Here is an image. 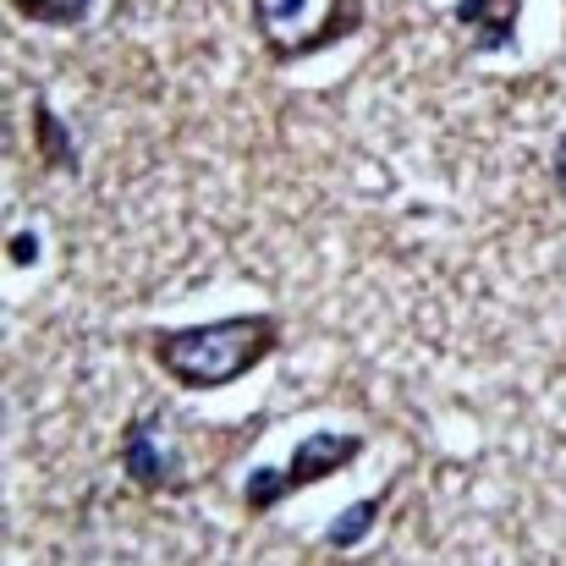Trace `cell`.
Listing matches in <instances>:
<instances>
[{
	"instance_id": "6da1fadb",
	"label": "cell",
	"mask_w": 566,
	"mask_h": 566,
	"mask_svg": "<svg viewBox=\"0 0 566 566\" xmlns=\"http://www.w3.org/2000/svg\"><path fill=\"white\" fill-rule=\"evenodd\" d=\"M155 369L182 385V390H226L253 369H264L281 342L286 325L270 308H248V314H226V319H203V325H160L144 336Z\"/></svg>"
},
{
	"instance_id": "7a4b0ae2",
	"label": "cell",
	"mask_w": 566,
	"mask_h": 566,
	"mask_svg": "<svg viewBox=\"0 0 566 566\" xmlns=\"http://www.w3.org/2000/svg\"><path fill=\"white\" fill-rule=\"evenodd\" d=\"M253 33L275 66L314 61L364 33L369 0H248Z\"/></svg>"
},
{
	"instance_id": "3957f363",
	"label": "cell",
	"mask_w": 566,
	"mask_h": 566,
	"mask_svg": "<svg viewBox=\"0 0 566 566\" xmlns=\"http://www.w3.org/2000/svg\"><path fill=\"white\" fill-rule=\"evenodd\" d=\"M364 451H369V440H364L358 429H314V434H303V440L286 451V462L253 468V473L242 479V512L264 517V512L286 506L297 490H314V484L347 473Z\"/></svg>"
},
{
	"instance_id": "277c9868",
	"label": "cell",
	"mask_w": 566,
	"mask_h": 566,
	"mask_svg": "<svg viewBox=\"0 0 566 566\" xmlns=\"http://www.w3.org/2000/svg\"><path fill=\"white\" fill-rule=\"evenodd\" d=\"M116 468L127 473L133 490L144 495H188L192 490V473H188V457L171 434V418L160 407H144L122 423V440H116Z\"/></svg>"
},
{
	"instance_id": "5b68a950",
	"label": "cell",
	"mask_w": 566,
	"mask_h": 566,
	"mask_svg": "<svg viewBox=\"0 0 566 566\" xmlns=\"http://www.w3.org/2000/svg\"><path fill=\"white\" fill-rule=\"evenodd\" d=\"M451 17H457V28L473 39L479 55H506V50H517L523 0H457Z\"/></svg>"
},
{
	"instance_id": "8992f818",
	"label": "cell",
	"mask_w": 566,
	"mask_h": 566,
	"mask_svg": "<svg viewBox=\"0 0 566 566\" xmlns=\"http://www.w3.org/2000/svg\"><path fill=\"white\" fill-rule=\"evenodd\" d=\"M28 122H33V155H39V166L55 171V177H83V144L61 122V111L50 105V94H33Z\"/></svg>"
},
{
	"instance_id": "52a82bcc",
	"label": "cell",
	"mask_w": 566,
	"mask_h": 566,
	"mask_svg": "<svg viewBox=\"0 0 566 566\" xmlns=\"http://www.w3.org/2000/svg\"><path fill=\"white\" fill-rule=\"evenodd\" d=\"M385 506H390V484L375 490V495H364V501H347V512H336V517L325 523V545H331V551H358L379 528Z\"/></svg>"
},
{
	"instance_id": "ba28073f",
	"label": "cell",
	"mask_w": 566,
	"mask_h": 566,
	"mask_svg": "<svg viewBox=\"0 0 566 566\" xmlns=\"http://www.w3.org/2000/svg\"><path fill=\"white\" fill-rule=\"evenodd\" d=\"M6 6L22 22H39V28H83L99 0H6Z\"/></svg>"
},
{
	"instance_id": "9c48e42d",
	"label": "cell",
	"mask_w": 566,
	"mask_h": 566,
	"mask_svg": "<svg viewBox=\"0 0 566 566\" xmlns=\"http://www.w3.org/2000/svg\"><path fill=\"white\" fill-rule=\"evenodd\" d=\"M39 253H44L39 226H17V231L6 237V264H11V270H33V264H39Z\"/></svg>"
},
{
	"instance_id": "30bf717a",
	"label": "cell",
	"mask_w": 566,
	"mask_h": 566,
	"mask_svg": "<svg viewBox=\"0 0 566 566\" xmlns=\"http://www.w3.org/2000/svg\"><path fill=\"white\" fill-rule=\"evenodd\" d=\"M551 177H556V188L566 192V138H556V149H551Z\"/></svg>"
}]
</instances>
